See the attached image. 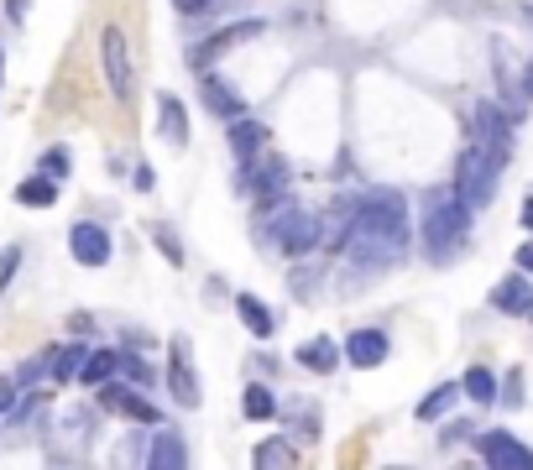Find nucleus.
<instances>
[{
    "mask_svg": "<svg viewBox=\"0 0 533 470\" xmlns=\"http://www.w3.org/2000/svg\"><path fill=\"white\" fill-rule=\"evenodd\" d=\"M413 241V225H408V199L392 194V188H377V194L356 199V220L351 235H345V256L361 267V272H382L392 262H403V251Z\"/></svg>",
    "mask_w": 533,
    "mask_h": 470,
    "instance_id": "nucleus-1",
    "label": "nucleus"
},
{
    "mask_svg": "<svg viewBox=\"0 0 533 470\" xmlns=\"http://www.w3.org/2000/svg\"><path fill=\"white\" fill-rule=\"evenodd\" d=\"M471 215H476V209L460 199L455 188H429L424 225H419V241H424V251H429V262H450V256L466 251Z\"/></svg>",
    "mask_w": 533,
    "mask_h": 470,
    "instance_id": "nucleus-2",
    "label": "nucleus"
},
{
    "mask_svg": "<svg viewBox=\"0 0 533 470\" xmlns=\"http://www.w3.org/2000/svg\"><path fill=\"white\" fill-rule=\"evenodd\" d=\"M497 178H502V162H492L486 152L466 147L460 152V168H455V194L466 199L471 209H486L497 199Z\"/></svg>",
    "mask_w": 533,
    "mask_h": 470,
    "instance_id": "nucleus-3",
    "label": "nucleus"
},
{
    "mask_svg": "<svg viewBox=\"0 0 533 470\" xmlns=\"http://www.w3.org/2000/svg\"><path fill=\"white\" fill-rule=\"evenodd\" d=\"M476 136H471V147L476 152H486V157H492V162H502V168H507V157H513V121H507V115L497 110V105H476Z\"/></svg>",
    "mask_w": 533,
    "mask_h": 470,
    "instance_id": "nucleus-4",
    "label": "nucleus"
},
{
    "mask_svg": "<svg viewBox=\"0 0 533 470\" xmlns=\"http://www.w3.org/2000/svg\"><path fill=\"white\" fill-rule=\"evenodd\" d=\"M283 188H288V168H283V162L267 157V152L246 157V168L236 178V194L241 199H272V194H283Z\"/></svg>",
    "mask_w": 533,
    "mask_h": 470,
    "instance_id": "nucleus-5",
    "label": "nucleus"
},
{
    "mask_svg": "<svg viewBox=\"0 0 533 470\" xmlns=\"http://www.w3.org/2000/svg\"><path fill=\"white\" fill-rule=\"evenodd\" d=\"M476 450H481V460L492 465V470H533V450H528L523 439H513L507 429L481 434V439H476Z\"/></svg>",
    "mask_w": 533,
    "mask_h": 470,
    "instance_id": "nucleus-6",
    "label": "nucleus"
},
{
    "mask_svg": "<svg viewBox=\"0 0 533 470\" xmlns=\"http://www.w3.org/2000/svg\"><path fill=\"white\" fill-rule=\"evenodd\" d=\"M168 392L183 408H199V376H194V356H189V335H173V356H168Z\"/></svg>",
    "mask_w": 533,
    "mask_h": 470,
    "instance_id": "nucleus-7",
    "label": "nucleus"
},
{
    "mask_svg": "<svg viewBox=\"0 0 533 470\" xmlns=\"http://www.w3.org/2000/svg\"><path fill=\"white\" fill-rule=\"evenodd\" d=\"M267 32V21H257V16H251V21H236V27H225V32H215L210 42H199L194 47V68H210L215 58H225L230 53V47H241V42H251V37H262Z\"/></svg>",
    "mask_w": 533,
    "mask_h": 470,
    "instance_id": "nucleus-8",
    "label": "nucleus"
},
{
    "mask_svg": "<svg viewBox=\"0 0 533 470\" xmlns=\"http://www.w3.org/2000/svg\"><path fill=\"white\" fill-rule=\"evenodd\" d=\"M100 53H105V79H110V94H115V100H126V94H131L126 32H121V27H105V37H100Z\"/></svg>",
    "mask_w": 533,
    "mask_h": 470,
    "instance_id": "nucleus-9",
    "label": "nucleus"
},
{
    "mask_svg": "<svg viewBox=\"0 0 533 470\" xmlns=\"http://www.w3.org/2000/svg\"><path fill=\"white\" fill-rule=\"evenodd\" d=\"M100 408L121 413V418H136V423H157L162 418L157 403H147L136 387H121V382H100Z\"/></svg>",
    "mask_w": 533,
    "mask_h": 470,
    "instance_id": "nucleus-10",
    "label": "nucleus"
},
{
    "mask_svg": "<svg viewBox=\"0 0 533 470\" xmlns=\"http://www.w3.org/2000/svg\"><path fill=\"white\" fill-rule=\"evenodd\" d=\"M68 251H74V262H84V267H105L110 262V230L95 220H79L68 230Z\"/></svg>",
    "mask_w": 533,
    "mask_h": 470,
    "instance_id": "nucleus-11",
    "label": "nucleus"
},
{
    "mask_svg": "<svg viewBox=\"0 0 533 470\" xmlns=\"http://www.w3.org/2000/svg\"><path fill=\"white\" fill-rule=\"evenodd\" d=\"M345 361L361 366V371L382 366L387 361V335H382V329H356V335L345 340Z\"/></svg>",
    "mask_w": 533,
    "mask_h": 470,
    "instance_id": "nucleus-12",
    "label": "nucleus"
},
{
    "mask_svg": "<svg viewBox=\"0 0 533 470\" xmlns=\"http://www.w3.org/2000/svg\"><path fill=\"white\" fill-rule=\"evenodd\" d=\"M199 100L210 105L215 115H225V121H236V115H241V94L230 89L225 79H215L210 68H199Z\"/></svg>",
    "mask_w": 533,
    "mask_h": 470,
    "instance_id": "nucleus-13",
    "label": "nucleus"
},
{
    "mask_svg": "<svg viewBox=\"0 0 533 470\" xmlns=\"http://www.w3.org/2000/svg\"><path fill=\"white\" fill-rule=\"evenodd\" d=\"M528 303H533L528 272H513V277H502L497 288H492V309L497 314H528Z\"/></svg>",
    "mask_w": 533,
    "mask_h": 470,
    "instance_id": "nucleus-14",
    "label": "nucleus"
},
{
    "mask_svg": "<svg viewBox=\"0 0 533 470\" xmlns=\"http://www.w3.org/2000/svg\"><path fill=\"white\" fill-rule=\"evenodd\" d=\"M157 131L168 136V147H189V115H183V100L157 94Z\"/></svg>",
    "mask_w": 533,
    "mask_h": 470,
    "instance_id": "nucleus-15",
    "label": "nucleus"
},
{
    "mask_svg": "<svg viewBox=\"0 0 533 470\" xmlns=\"http://www.w3.org/2000/svg\"><path fill=\"white\" fill-rule=\"evenodd\" d=\"M147 465H152V470H183V465H189V450H183V434H173V429L152 434Z\"/></svg>",
    "mask_w": 533,
    "mask_h": 470,
    "instance_id": "nucleus-16",
    "label": "nucleus"
},
{
    "mask_svg": "<svg viewBox=\"0 0 533 470\" xmlns=\"http://www.w3.org/2000/svg\"><path fill=\"white\" fill-rule=\"evenodd\" d=\"M230 147H236L241 162H246V157H257V152H267V126H262V121H246V115H236V121H230Z\"/></svg>",
    "mask_w": 533,
    "mask_h": 470,
    "instance_id": "nucleus-17",
    "label": "nucleus"
},
{
    "mask_svg": "<svg viewBox=\"0 0 533 470\" xmlns=\"http://www.w3.org/2000/svg\"><path fill=\"white\" fill-rule=\"evenodd\" d=\"M340 356H345V345H335L330 335H314L304 350H298V366H309V371L324 376V371H335V366H340Z\"/></svg>",
    "mask_w": 533,
    "mask_h": 470,
    "instance_id": "nucleus-18",
    "label": "nucleus"
},
{
    "mask_svg": "<svg viewBox=\"0 0 533 470\" xmlns=\"http://www.w3.org/2000/svg\"><path fill=\"white\" fill-rule=\"evenodd\" d=\"M236 314L246 319V329H251V335H257V340H272V329H277V319H272V309H267V303H262V298H251V293H241V298H236Z\"/></svg>",
    "mask_w": 533,
    "mask_h": 470,
    "instance_id": "nucleus-19",
    "label": "nucleus"
},
{
    "mask_svg": "<svg viewBox=\"0 0 533 470\" xmlns=\"http://www.w3.org/2000/svg\"><path fill=\"white\" fill-rule=\"evenodd\" d=\"M16 204H27V209H48V204H58V178H48V173L27 178V183L16 188Z\"/></svg>",
    "mask_w": 533,
    "mask_h": 470,
    "instance_id": "nucleus-20",
    "label": "nucleus"
},
{
    "mask_svg": "<svg viewBox=\"0 0 533 470\" xmlns=\"http://www.w3.org/2000/svg\"><path fill=\"white\" fill-rule=\"evenodd\" d=\"M460 392H466L471 403L486 408V403H497V376L486 371V366H471V371H466V382H460Z\"/></svg>",
    "mask_w": 533,
    "mask_h": 470,
    "instance_id": "nucleus-21",
    "label": "nucleus"
},
{
    "mask_svg": "<svg viewBox=\"0 0 533 470\" xmlns=\"http://www.w3.org/2000/svg\"><path fill=\"white\" fill-rule=\"evenodd\" d=\"M455 403H460V382H445V387H434V392L424 397V403H419V418H424V423H434V418H445Z\"/></svg>",
    "mask_w": 533,
    "mask_h": 470,
    "instance_id": "nucleus-22",
    "label": "nucleus"
},
{
    "mask_svg": "<svg viewBox=\"0 0 533 470\" xmlns=\"http://www.w3.org/2000/svg\"><path fill=\"white\" fill-rule=\"evenodd\" d=\"M110 376H115V350H89L84 366H79V382L100 387V382H110Z\"/></svg>",
    "mask_w": 533,
    "mask_h": 470,
    "instance_id": "nucleus-23",
    "label": "nucleus"
},
{
    "mask_svg": "<svg viewBox=\"0 0 533 470\" xmlns=\"http://www.w3.org/2000/svg\"><path fill=\"white\" fill-rule=\"evenodd\" d=\"M257 465H262V470H288V465H298L293 439H267L262 450H257Z\"/></svg>",
    "mask_w": 533,
    "mask_h": 470,
    "instance_id": "nucleus-24",
    "label": "nucleus"
},
{
    "mask_svg": "<svg viewBox=\"0 0 533 470\" xmlns=\"http://www.w3.org/2000/svg\"><path fill=\"white\" fill-rule=\"evenodd\" d=\"M241 408H246V418H272V413H277V397H272L262 382H251L246 397H241Z\"/></svg>",
    "mask_w": 533,
    "mask_h": 470,
    "instance_id": "nucleus-25",
    "label": "nucleus"
},
{
    "mask_svg": "<svg viewBox=\"0 0 533 470\" xmlns=\"http://www.w3.org/2000/svg\"><path fill=\"white\" fill-rule=\"evenodd\" d=\"M84 356H89V350L84 345H63V350H53V376H79V366H84Z\"/></svg>",
    "mask_w": 533,
    "mask_h": 470,
    "instance_id": "nucleus-26",
    "label": "nucleus"
},
{
    "mask_svg": "<svg viewBox=\"0 0 533 470\" xmlns=\"http://www.w3.org/2000/svg\"><path fill=\"white\" fill-rule=\"evenodd\" d=\"M497 403L523 408V371H507V382H497Z\"/></svg>",
    "mask_w": 533,
    "mask_h": 470,
    "instance_id": "nucleus-27",
    "label": "nucleus"
},
{
    "mask_svg": "<svg viewBox=\"0 0 533 470\" xmlns=\"http://www.w3.org/2000/svg\"><path fill=\"white\" fill-rule=\"evenodd\" d=\"M152 241H157V251H162V256H168V262H173V267L183 262V246H178V235H173L168 225H157V230H152Z\"/></svg>",
    "mask_w": 533,
    "mask_h": 470,
    "instance_id": "nucleus-28",
    "label": "nucleus"
},
{
    "mask_svg": "<svg viewBox=\"0 0 533 470\" xmlns=\"http://www.w3.org/2000/svg\"><path fill=\"white\" fill-rule=\"evenodd\" d=\"M115 371H126L136 387H147V382H152V371H147L142 361H136V356H115Z\"/></svg>",
    "mask_w": 533,
    "mask_h": 470,
    "instance_id": "nucleus-29",
    "label": "nucleus"
},
{
    "mask_svg": "<svg viewBox=\"0 0 533 470\" xmlns=\"http://www.w3.org/2000/svg\"><path fill=\"white\" fill-rule=\"evenodd\" d=\"M16 267H21V246H6V256H0V288L16 277Z\"/></svg>",
    "mask_w": 533,
    "mask_h": 470,
    "instance_id": "nucleus-30",
    "label": "nucleus"
},
{
    "mask_svg": "<svg viewBox=\"0 0 533 470\" xmlns=\"http://www.w3.org/2000/svg\"><path fill=\"white\" fill-rule=\"evenodd\" d=\"M48 366H53L48 356H42V361H27V366H21V371H16V387H32V382H37V376H42V371H48Z\"/></svg>",
    "mask_w": 533,
    "mask_h": 470,
    "instance_id": "nucleus-31",
    "label": "nucleus"
},
{
    "mask_svg": "<svg viewBox=\"0 0 533 470\" xmlns=\"http://www.w3.org/2000/svg\"><path fill=\"white\" fill-rule=\"evenodd\" d=\"M16 403V376H0V413H11Z\"/></svg>",
    "mask_w": 533,
    "mask_h": 470,
    "instance_id": "nucleus-32",
    "label": "nucleus"
},
{
    "mask_svg": "<svg viewBox=\"0 0 533 470\" xmlns=\"http://www.w3.org/2000/svg\"><path fill=\"white\" fill-rule=\"evenodd\" d=\"M42 173H48V178H63V173H68V157H63V152H48V162H42Z\"/></svg>",
    "mask_w": 533,
    "mask_h": 470,
    "instance_id": "nucleus-33",
    "label": "nucleus"
},
{
    "mask_svg": "<svg viewBox=\"0 0 533 470\" xmlns=\"http://www.w3.org/2000/svg\"><path fill=\"white\" fill-rule=\"evenodd\" d=\"M513 262H518V272H528V277H533V241H523V246H518Z\"/></svg>",
    "mask_w": 533,
    "mask_h": 470,
    "instance_id": "nucleus-34",
    "label": "nucleus"
},
{
    "mask_svg": "<svg viewBox=\"0 0 533 470\" xmlns=\"http://www.w3.org/2000/svg\"><path fill=\"white\" fill-rule=\"evenodd\" d=\"M173 6H178L183 16H199V11H210V6H215V0H173Z\"/></svg>",
    "mask_w": 533,
    "mask_h": 470,
    "instance_id": "nucleus-35",
    "label": "nucleus"
},
{
    "mask_svg": "<svg viewBox=\"0 0 533 470\" xmlns=\"http://www.w3.org/2000/svg\"><path fill=\"white\" fill-rule=\"evenodd\" d=\"M460 439H471V423H450L445 439H439V444H460Z\"/></svg>",
    "mask_w": 533,
    "mask_h": 470,
    "instance_id": "nucleus-36",
    "label": "nucleus"
},
{
    "mask_svg": "<svg viewBox=\"0 0 533 470\" xmlns=\"http://www.w3.org/2000/svg\"><path fill=\"white\" fill-rule=\"evenodd\" d=\"M523 230H528V235H533V194H528V199H523Z\"/></svg>",
    "mask_w": 533,
    "mask_h": 470,
    "instance_id": "nucleus-37",
    "label": "nucleus"
},
{
    "mask_svg": "<svg viewBox=\"0 0 533 470\" xmlns=\"http://www.w3.org/2000/svg\"><path fill=\"white\" fill-rule=\"evenodd\" d=\"M11 16H16V21L27 16V0H11Z\"/></svg>",
    "mask_w": 533,
    "mask_h": 470,
    "instance_id": "nucleus-38",
    "label": "nucleus"
},
{
    "mask_svg": "<svg viewBox=\"0 0 533 470\" xmlns=\"http://www.w3.org/2000/svg\"><path fill=\"white\" fill-rule=\"evenodd\" d=\"M528 319H533V303H528Z\"/></svg>",
    "mask_w": 533,
    "mask_h": 470,
    "instance_id": "nucleus-39",
    "label": "nucleus"
},
{
    "mask_svg": "<svg viewBox=\"0 0 533 470\" xmlns=\"http://www.w3.org/2000/svg\"><path fill=\"white\" fill-rule=\"evenodd\" d=\"M0 63H6V53H0Z\"/></svg>",
    "mask_w": 533,
    "mask_h": 470,
    "instance_id": "nucleus-40",
    "label": "nucleus"
}]
</instances>
